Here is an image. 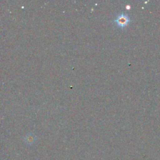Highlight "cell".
<instances>
[{
    "instance_id": "cell-2",
    "label": "cell",
    "mask_w": 160,
    "mask_h": 160,
    "mask_svg": "<svg viewBox=\"0 0 160 160\" xmlns=\"http://www.w3.org/2000/svg\"><path fill=\"white\" fill-rule=\"evenodd\" d=\"M26 141L27 142V143H28L29 144H32L34 141H35V138L33 135L32 134H29L26 137V139H25Z\"/></svg>"
},
{
    "instance_id": "cell-1",
    "label": "cell",
    "mask_w": 160,
    "mask_h": 160,
    "mask_svg": "<svg viewBox=\"0 0 160 160\" xmlns=\"http://www.w3.org/2000/svg\"><path fill=\"white\" fill-rule=\"evenodd\" d=\"M114 22L121 28H124L130 22V17L124 12L119 14L114 20Z\"/></svg>"
}]
</instances>
